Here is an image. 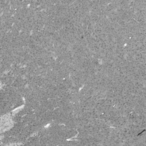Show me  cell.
Listing matches in <instances>:
<instances>
[{"instance_id": "obj_1", "label": "cell", "mask_w": 146, "mask_h": 146, "mask_svg": "<svg viewBox=\"0 0 146 146\" xmlns=\"http://www.w3.org/2000/svg\"><path fill=\"white\" fill-rule=\"evenodd\" d=\"M12 120L10 116L5 115L0 117V133L8 130L11 126Z\"/></svg>"}, {"instance_id": "obj_2", "label": "cell", "mask_w": 146, "mask_h": 146, "mask_svg": "<svg viewBox=\"0 0 146 146\" xmlns=\"http://www.w3.org/2000/svg\"><path fill=\"white\" fill-rule=\"evenodd\" d=\"M7 146H19V144H10Z\"/></svg>"}]
</instances>
